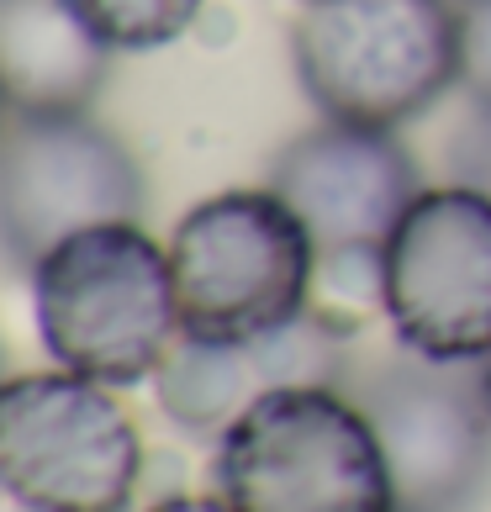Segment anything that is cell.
<instances>
[{
	"mask_svg": "<svg viewBox=\"0 0 491 512\" xmlns=\"http://www.w3.org/2000/svg\"><path fill=\"white\" fill-rule=\"evenodd\" d=\"M386 328L407 354L481 365L491 354V196L476 185H428L381 249Z\"/></svg>",
	"mask_w": 491,
	"mask_h": 512,
	"instance_id": "cell-6",
	"label": "cell"
},
{
	"mask_svg": "<svg viewBox=\"0 0 491 512\" xmlns=\"http://www.w3.org/2000/svg\"><path fill=\"white\" fill-rule=\"evenodd\" d=\"M460 85L470 101H491V0L460 6Z\"/></svg>",
	"mask_w": 491,
	"mask_h": 512,
	"instance_id": "cell-14",
	"label": "cell"
},
{
	"mask_svg": "<svg viewBox=\"0 0 491 512\" xmlns=\"http://www.w3.org/2000/svg\"><path fill=\"white\" fill-rule=\"evenodd\" d=\"M375 439L386 449L396 512H470L491 481V402L476 365L423 354L381 359L354 381Z\"/></svg>",
	"mask_w": 491,
	"mask_h": 512,
	"instance_id": "cell-8",
	"label": "cell"
},
{
	"mask_svg": "<svg viewBox=\"0 0 491 512\" xmlns=\"http://www.w3.org/2000/svg\"><path fill=\"white\" fill-rule=\"evenodd\" d=\"M148 512H233L222 497H164V502H154Z\"/></svg>",
	"mask_w": 491,
	"mask_h": 512,
	"instance_id": "cell-15",
	"label": "cell"
},
{
	"mask_svg": "<svg viewBox=\"0 0 491 512\" xmlns=\"http://www.w3.org/2000/svg\"><path fill=\"white\" fill-rule=\"evenodd\" d=\"M143 159L90 111H11L0 154V249L32 270L85 227L143 222Z\"/></svg>",
	"mask_w": 491,
	"mask_h": 512,
	"instance_id": "cell-7",
	"label": "cell"
},
{
	"mask_svg": "<svg viewBox=\"0 0 491 512\" xmlns=\"http://www.w3.org/2000/svg\"><path fill=\"white\" fill-rule=\"evenodd\" d=\"M455 6H465V0H455Z\"/></svg>",
	"mask_w": 491,
	"mask_h": 512,
	"instance_id": "cell-17",
	"label": "cell"
},
{
	"mask_svg": "<svg viewBox=\"0 0 491 512\" xmlns=\"http://www.w3.org/2000/svg\"><path fill=\"white\" fill-rule=\"evenodd\" d=\"M0 64L11 111H90L111 48L69 11V0H0Z\"/></svg>",
	"mask_w": 491,
	"mask_h": 512,
	"instance_id": "cell-11",
	"label": "cell"
},
{
	"mask_svg": "<svg viewBox=\"0 0 491 512\" xmlns=\"http://www.w3.org/2000/svg\"><path fill=\"white\" fill-rule=\"evenodd\" d=\"M291 59L323 122L386 127L460 85V6L455 0H301Z\"/></svg>",
	"mask_w": 491,
	"mask_h": 512,
	"instance_id": "cell-2",
	"label": "cell"
},
{
	"mask_svg": "<svg viewBox=\"0 0 491 512\" xmlns=\"http://www.w3.org/2000/svg\"><path fill=\"white\" fill-rule=\"evenodd\" d=\"M476 370H481V386H486V402H491V354L481 359V365H476Z\"/></svg>",
	"mask_w": 491,
	"mask_h": 512,
	"instance_id": "cell-16",
	"label": "cell"
},
{
	"mask_svg": "<svg viewBox=\"0 0 491 512\" xmlns=\"http://www.w3.org/2000/svg\"><path fill=\"white\" fill-rule=\"evenodd\" d=\"M169 270L185 338L238 344L312 312L317 249L307 222L264 185L196 201L169 233Z\"/></svg>",
	"mask_w": 491,
	"mask_h": 512,
	"instance_id": "cell-4",
	"label": "cell"
},
{
	"mask_svg": "<svg viewBox=\"0 0 491 512\" xmlns=\"http://www.w3.org/2000/svg\"><path fill=\"white\" fill-rule=\"evenodd\" d=\"M270 191L307 222L317 275L360 270L381 291V249L428 185L396 132L323 122L270 159Z\"/></svg>",
	"mask_w": 491,
	"mask_h": 512,
	"instance_id": "cell-9",
	"label": "cell"
},
{
	"mask_svg": "<svg viewBox=\"0 0 491 512\" xmlns=\"http://www.w3.org/2000/svg\"><path fill=\"white\" fill-rule=\"evenodd\" d=\"M206 0H69L111 53H154L196 27Z\"/></svg>",
	"mask_w": 491,
	"mask_h": 512,
	"instance_id": "cell-12",
	"label": "cell"
},
{
	"mask_svg": "<svg viewBox=\"0 0 491 512\" xmlns=\"http://www.w3.org/2000/svg\"><path fill=\"white\" fill-rule=\"evenodd\" d=\"M212 486L233 512H396L386 449L338 386L259 396L217 439Z\"/></svg>",
	"mask_w": 491,
	"mask_h": 512,
	"instance_id": "cell-3",
	"label": "cell"
},
{
	"mask_svg": "<svg viewBox=\"0 0 491 512\" xmlns=\"http://www.w3.org/2000/svg\"><path fill=\"white\" fill-rule=\"evenodd\" d=\"M27 275L37 338L59 370L101 386H143L185 338L169 249L138 222L85 227Z\"/></svg>",
	"mask_w": 491,
	"mask_h": 512,
	"instance_id": "cell-1",
	"label": "cell"
},
{
	"mask_svg": "<svg viewBox=\"0 0 491 512\" xmlns=\"http://www.w3.org/2000/svg\"><path fill=\"white\" fill-rule=\"evenodd\" d=\"M0 481L22 512H132L143 433L117 386L74 370L16 375L0 391Z\"/></svg>",
	"mask_w": 491,
	"mask_h": 512,
	"instance_id": "cell-5",
	"label": "cell"
},
{
	"mask_svg": "<svg viewBox=\"0 0 491 512\" xmlns=\"http://www.w3.org/2000/svg\"><path fill=\"white\" fill-rule=\"evenodd\" d=\"M449 169L460 185H476L491 196V101H470L460 117L455 138H449Z\"/></svg>",
	"mask_w": 491,
	"mask_h": 512,
	"instance_id": "cell-13",
	"label": "cell"
},
{
	"mask_svg": "<svg viewBox=\"0 0 491 512\" xmlns=\"http://www.w3.org/2000/svg\"><path fill=\"white\" fill-rule=\"evenodd\" d=\"M349 381V333L333 317L307 312L275 333L212 344L180 338L154 375L159 407L191 439H222L259 396L286 386H344Z\"/></svg>",
	"mask_w": 491,
	"mask_h": 512,
	"instance_id": "cell-10",
	"label": "cell"
}]
</instances>
